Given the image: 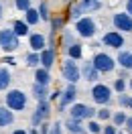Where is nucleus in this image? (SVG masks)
Listing matches in <instances>:
<instances>
[{
    "mask_svg": "<svg viewBox=\"0 0 132 134\" xmlns=\"http://www.w3.org/2000/svg\"><path fill=\"white\" fill-rule=\"evenodd\" d=\"M75 100H77V85L75 83H67L65 90L61 92V98H59V108L61 110L69 108L71 104H75Z\"/></svg>",
    "mask_w": 132,
    "mask_h": 134,
    "instance_id": "11",
    "label": "nucleus"
},
{
    "mask_svg": "<svg viewBox=\"0 0 132 134\" xmlns=\"http://www.w3.org/2000/svg\"><path fill=\"white\" fill-rule=\"evenodd\" d=\"M63 128H65V126L61 124L59 120H55V122L51 124V128H49V134H63Z\"/></svg>",
    "mask_w": 132,
    "mask_h": 134,
    "instance_id": "36",
    "label": "nucleus"
},
{
    "mask_svg": "<svg viewBox=\"0 0 132 134\" xmlns=\"http://www.w3.org/2000/svg\"><path fill=\"white\" fill-rule=\"evenodd\" d=\"M91 63L96 65V69H98L100 73H112L116 69V59L112 57V55H108V53H104V51H98L94 57H91Z\"/></svg>",
    "mask_w": 132,
    "mask_h": 134,
    "instance_id": "6",
    "label": "nucleus"
},
{
    "mask_svg": "<svg viewBox=\"0 0 132 134\" xmlns=\"http://www.w3.org/2000/svg\"><path fill=\"white\" fill-rule=\"evenodd\" d=\"M112 110L108 108V106H100V110H98V114H96V118H98L100 122H110L112 120Z\"/></svg>",
    "mask_w": 132,
    "mask_h": 134,
    "instance_id": "31",
    "label": "nucleus"
},
{
    "mask_svg": "<svg viewBox=\"0 0 132 134\" xmlns=\"http://www.w3.org/2000/svg\"><path fill=\"white\" fill-rule=\"evenodd\" d=\"M81 16H85V12H83V8L79 6V2H73V4L69 6V18H71V20L75 23V20H79Z\"/></svg>",
    "mask_w": 132,
    "mask_h": 134,
    "instance_id": "29",
    "label": "nucleus"
},
{
    "mask_svg": "<svg viewBox=\"0 0 132 134\" xmlns=\"http://www.w3.org/2000/svg\"><path fill=\"white\" fill-rule=\"evenodd\" d=\"M120 130H118V126L112 124V122H106L104 124V128H102V134H118Z\"/></svg>",
    "mask_w": 132,
    "mask_h": 134,
    "instance_id": "35",
    "label": "nucleus"
},
{
    "mask_svg": "<svg viewBox=\"0 0 132 134\" xmlns=\"http://www.w3.org/2000/svg\"><path fill=\"white\" fill-rule=\"evenodd\" d=\"M65 53H67V57L79 61V59H83V45H81V43H73L71 47H67Z\"/></svg>",
    "mask_w": 132,
    "mask_h": 134,
    "instance_id": "23",
    "label": "nucleus"
},
{
    "mask_svg": "<svg viewBox=\"0 0 132 134\" xmlns=\"http://www.w3.org/2000/svg\"><path fill=\"white\" fill-rule=\"evenodd\" d=\"M124 128L128 130V134H132V116H128V120H126V124H124Z\"/></svg>",
    "mask_w": 132,
    "mask_h": 134,
    "instance_id": "39",
    "label": "nucleus"
},
{
    "mask_svg": "<svg viewBox=\"0 0 132 134\" xmlns=\"http://www.w3.org/2000/svg\"><path fill=\"white\" fill-rule=\"evenodd\" d=\"M100 77H102V73L96 69V65L91 63V59L85 61V63H81V79L90 81V83H98Z\"/></svg>",
    "mask_w": 132,
    "mask_h": 134,
    "instance_id": "12",
    "label": "nucleus"
},
{
    "mask_svg": "<svg viewBox=\"0 0 132 134\" xmlns=\"http://www.w3.org/2000/svg\"><path fill=\"white\" fill-rule=\"evenodd\" d=\"M65 130L69 134H79V132H85V128L81 126V120H75V118H67L65 120Z\"/></svg>",
    "mask_w": 132,
    "mask_h": 134,
    "instance_id": "20",
    "label": "nucleus"
},
{
    "mask_svg": "<svg viewBox=\"0 0 132 134\" xmlns=\"http://www.w3.org/2000/svg\"><path fill=\"white\" fill-rule=\"evenodd\" d=\"M25 20H26V23H29L31 26L39 25V23H41V14H39V8H33V6H31V8L25 12Z\"/></svg>",
    "mask_w": 132,
    "mask_h": 134,
    "instance_id": "24",
    "label": "nucleus"
},
{
    "mask_svg": "<svg viewBox=\"0 0 132 134\" xmlns=\"http://www.w3.org/2000/svg\"><path fill=\"white\" fill-rule=\"evenodd\" d=\"M29 104V96L23 90H8L4 96V106H8L12 112H23Z\"/></svg>",
    "mask_w": 132,
    "mask_h": 134,
    "instance_id": "3",
    "label": "nucleus"
},
{
    "mask_svg": "<svg viewBox=\"0 0 132 134\" xmlns=\"http://www.w3.org/2000/svg\"><path fill=\"white\" fill-rule=\"evenodd\" d=\"M126 120H128V114H126L124 110H118V112H114V114H112V120H110V122H112V124H116L118 128H122V126L126 124Z\"/></svg>",
    "mask_w": 132,
    "mask_h": 134,
    "instance_id": "28",
    "label": "nucleus"
},
{
    "mask_svg": "<svg viewBox=\"0 0 132 134\" xmlns=\"http://www.w3.org/2000/svg\"><path fill=\"white\" fill-rule=\"evenodd\" d=\"M55 57H57V51L53 49V47H47V49L41 51V67H45V69H49L55 65Z\"/></svg>",
    "mask_w": 132,
    "mask_h": 134,
    "instance_id": "14",
    "label": "nucleus"
},
{
    "mask_svg": "<svg viewBox=\"0 0 132 134\" xmlns=\"http://www.w3.org/2000/svg\"><path fill=\"white\" fill-rule=\"evenodd\" d=\"M10 83H12V73L6 65H0V92H8Z\"/></svg>",
    "mask_w": 132,
    "mask_h": 134,
    "instance_id": "17",
    "label": "nucleus"
},
{
    "mask_svg": "<svg viewBox=\"0 0 132 134\" xmlns=\"http://www.w3.org/2000/svg\"><path fill=\"white\" fill-rule=\"evenodd\" d=\"M51 33H63L65 31V18L63 16H51Z\"/></svg>",
    "mask_w": 132,
    "mask_h": 134,
    "instance_id": "26",
    "label": "nucleus"
},
{
    "mask_svg": "<svg viewBox=\"0 0 132 134\" xmlns=\"http://www.w3.org/2000/svg\"><path fill=\"white\" fill-rule=\"evenodd\" d=\"M126 12L132 14V0H126Z\"/></svg>",
    "mask_w": 132,
    "mask_h": 134,
    "instance_id": "40",
    "label": "nucleus"
},
{
    "mask_svg": "<svg viewBox=\"0 0 132 134\" xmlns=\"http://www.w3.org/2000/svg\"><path fill=\"white\" fill-rule=\"evenodd\" d=\"M112 90H114L116 93H126V90H128V79L118 75L114 79V83H112Z\"/></svg>",
    "mask_w": 132,
    "mask_h": 134,
    "instance_id": "27",
    "label": "nucleus"
},
{
    "mask_svg": "<svg viewBox=\"0 0 132 134\" xmlns=\"http://www.w3.org/2000/svg\"><path fill=\"white\" fill-rule=\"evenodd\" d=\"M51 116V102L49 100H41L37 102V110L33 112V116H31V124L35 128H39V126Z\"/></svg>",
    "mask_w": 132,
    "mask_h": 134,
    "instance_id": "9",
    "label": "nucleus"
},
{
    "mask_svg": "<svg viewBox=\"0 0 132 134\" xmlns=\"http://www.w3.org/2000/svg\"><path fill=\"white\" fill-rule=\"evenodd\" d=\"M79 134H90V132H79Z\"/></svg>",
    "mask_w": 132,
    "mask_h": 134,
    "instance_id": "47",
    "label": "nucleus"
},
{
    "mask_svg": "<svg viewBox=\"0 0 132 134\" xmlns=\"http://www.w3.org/2000/svg\"><path fill=\"white\" fill-rule=\"evenodd\" d=\"M31 6H33V0H14V8L20 12H26Z\"/></svg>",
    "mask_w": 132,
    "mask_h": 134,
    "instance_id": "34",
    "label": "nucleus"
},
{
    "mask_svg": "<svg viewBox=\"0 0 132 134\" xmlns=\"http://www.w3.org/2000/svg\"><path fill=\"white\" fill-rule=\"evenodd\" d=\"M65 4H73V2H77V0H63Z\"/></svg>",
    "mask_w": 132,
    "mask_h": 134,
    "instance_id": "45",
    "label": "nucleus"
},
{
    "mask_svg": "<svg viewBox=\"0 0 132 134\" xmlns=\"http://www.w3.org/2000/svg\"><path fill=\"white\" fill-rule=\"evenodd\" d=\"M4 63H8V65H16V61H14L12 57H6V59H4Z\"/></svg>",
    "mask_w": 132,
    "mask_h": 134,
    "instance_id": "42",
    "label": "nucleus"
},
{
    "mask_svg": "<svg viewBox=\"0 0 132 134\" xmlns=\"http://www.w3.org/2000/svg\"><path fill=\"white\" fill-rule=\"evenodd\" d=\"M79 2V6L83 8L85 14H90V12H96V10L102 8V2L100 0H77Z\"/></svg>",
    "mask_w": 132,
    "mask_h": 134,
    "instance_id": "22",
    "label": "nucleus"
},
{
    "mask_svg": "<svg viewBox=\"0 0 132 134\" xmlns=\"http://www.w3.org/2000/svg\"><path fill=\"white\" fill-rule=\"evenodd\" d=\"M20 47V37L14 33V29H0V49L4 53H14Z\"/></svg>",
    "mask_w": 132,
    "mask_h": 134,
    "instance_id": "4",
    "label": "nucleus"
},
{
    "mask_svg": "<svg viewBox=\"0 0 132 134\" xmlns=\"http://www.w3.org/2000/svg\"><path fill=\"white\" fill-rule=\"evenodd\" d=\"M75 43V39H73V33L71 31H63V39H61V47L67 51V47H71Z\"/></svg>",
    "mask_w": 132,
    "mask_h": 134,
    "instance_id": "33",
    "label": "nucleus"
},
{
    "mask_svg": "<svg viewBox=\"0 0 132 134\" xmlns=\"http://www.w3.org/2000/svg\"><path fill=\"white\" fill-rule=\"evenodd\" d=\"M12 124H14V112L8 106H0V128H6Z\"/></svg>",
    "mask_w": 132,
    "mask_h": 134,
    "instance_id": "16",
    "label": "nucleus"
},
{
    "mask_svg": "<svg viewBox=\"0 0 132 134\" xmlns=\"http://www.w3.org/2000/svg\"><path fill=\"white\" fill-rule=\"evenodd\" d=\"M10 134H29V132H26L25 128H16V130H12Z\"/></svg>",
    "mask_w": 132,
    "mask_h": 134,
    "instance_id": "41",
    "label": "nucleus"
},
{
    "mask_svg": "<svg viewBox=\"0 0 132 134\" xmlns=\"http://www.w3.org/2000/svg\"><path fill=\"white\" fill-rule=\"evenodd\" d=\"M98 114V110L87 106V104H81V102H75L69 106V118H75V120H91V118H96Z\"/></svg>",
    "mask_w": 132,
    "mask_h": 134,
    "instance_id": "7",
    "label": "nucleus"
},
{
    "mask_svg": "<svg viewBox=\"0 0 132 134\" xmlns=\"http://www.w3.org/2000/svg\"><path fill=\"white\" fill-rule=\"evenodd\" d=\"M25 65H26V67H33V69H37V67L41 65V53L31 51V53L25 57Z\"/></svg>",
    "mask_w": 132,
    "mask_h": 134,
    "instance_id": "25",
    "label": "nucleus"
},
{
    "mask_svg": "<svg viewBox=\"0 0 132 134\" xmlns=\"http://www.w3.org/2000/svg\"><path fill=\"white\" fill-rule=\"evenodd\" d=\"M35 81H37V83H43V85H49L51 83V71L39 65L35 69Z\"/></svg>",
    "mask_w": 132,
    "mask_h": 134,
    "instance_id": "19",
    "label": "nucleus"
},
{
    "mask_svg": "<svg viewBox=\"0 0 132 134\" xmlns=\"http://www.w3.org/2000/svg\"><path fill=\"white\" fill-rule=\"evenodd\" d=\"M118 134H124V132H118Z\"/></svg>",
    "mask_w": 132,
    "mask_h": 134,
    "instance_id": "48",
    "label": "nucleus"
},
{
    "mask_svg": "<svg viewBox=\"0 0 132 134\" xmlns=\"http://www.w3.org/2000/svg\"><path fill=\"white\" fill-rule=\"evenodd\" d=\"M100 2H102V0H100Z\"/></svg>",
    "mask_w": 132,
    "mask_h": 134,
    "instance_id": "49",
    "label": "nucleus"
},
{
    "mask_svg": "<svg viewBox=\"0 0 132 134\" xmlns=\"http://www.w3.org/2000/svg\"><path fill=\"white\" fill-rule=\"evenodd\" d=\"M61 92H63V90H55V92H53V93L49 96V102H55V100H59V98H61Z\"/></svg>",
    "mask_w": 132,
    "mask_h": 134,
    "instance_id": "38",
    "label": "nucleus"
},
{
    "mask_svg": "<svg viewBox=\"0 0 132 134\" xmlns=\"http://www.w3.org/2000/svg\"><path fill=\"white\" fill-rule=\"evenodd\" d=\"M102 122H100L98 118H91V120H87V126H85V130L90 134H102Z\"/></svg>",
    "mask_w": 132,
    "mask_h": 134,
    "instance_id": "30",
    "label": "nucleus"
},
{
    "mask_svg": "<svg viewBox=\"0 0 132 134\" xmlns=\"http://www.w3.org/2000/svg\"><path fill=\"white\" fill-rule=\"evenodd\" d=\"M112 25L120 33H132V14H128L126 10L124 12H114L112 14Z\"/></svg>",
    "mask_w": 132,
    "mask_h": 134,
    "instance_id": "10",
    "label": "nucleus"
},
{
    "mask_svg": "<svg viewBox=\"0 0 132 134\" xmlns=\"http://www.w3.org/2000/svg\"><path fill=\"white\" fill-rule=\"evenodd\" d=\"M128 110H132V96H130V102H128Z\"/></svg>",
    "mask_w": 132,
    "mask_h": 134,
    "instance_id": "46",
    "label": "nucleus"
},
{
    "mask_svg": "<svg viewBox=\"0 0 132 134\" xmlns=\"http://www.w3.org/2000/svg\"><path fill=\"white\" fill-rule=\"evenodd\" d=\"M29 47H31V51L41 53L43 49L49 47V45H47V37H45L43 33H31L29 35Z\"/></svg>",
    "mask_w": 132,
    "mask_h": 134,
    "instance_id": "13",
    "label": "nucleus"
},
{
    "mask_svg": "<svg viewBox=\"0 0 132 134\" xmlns=\"http://www.w3.org/2000/svg\"><path fill=\"white\" fill-rule=\"evenodd\" d=\"M128 102H130V96H126V93H120V96H118V106H120V108L128 110Z\"/></svg>",
    "mask_w": 132,
    "mask_h": 134,
    "instance_id": "37",
    "label": "nucleus"
},
{
    "mask_svg": "<svg viewBox=\"0 0 132 134\" xmlns=\"http://www.w3.org/2000/svg\"><path fill=\"white\" fill-rule=\"evenodd\" d=\"M49 85H43V83H37L35 81L33 83V98L37 102H41V100H49Z\"/></svg>",
    "mask_w": 132,
    "mask_h": 134,
    "instance_id": "18",
    "label": "nucleus"
},
{
    "mask_svg": "<svg viewBox=\"0 0 132 134\" xmlns=\"http://www.w3.org/2000/svg\"><path fill=\"white\" fill-rule=\"evenodd\" d=\"M12 29H14V33L18 37H29L31 35V25L26 23V20H14L12 23Z\"/></svg>",
    "mask_w": 132,
    "mask_h": 134,
    "instance_id": "21",
    "label": "nucleus"
},
{
    "mask_svg": "<svg viewBox=\"0 0 132 134\" xmlns=\"http://www.w3.org/2000/svg\"><path fill=\"white\" fill-rule=\"evenodd\" d=\"M73 31L77 33V37H81V39H94V37L98 35V23H96L90 14H85V16H81L79 20H75Z\"/></svg>",
    "mask_w": 132,
    "mask_h": 134,
    "instance_id": "2",
    "label": "nucleus"
},
{
    "mask_svg": "<svg viewBox=\"0 0 132 134\" xmlns=\"http://www.w3.org/2000/svg\"><path fill=\"white\" fill-rule=\"evenodd\" d=\"M90 96H91V102H94V104H98V106H110L112 96H114V90H112V85L98 81V83L91 85Z\"/></svg>",
    "mask_w": 132,
    "mask_h": 134,
    "instance_id": "1",
    "label": "nucleus"
},
{
    "mask_svg": "<svg viewBox=\"0 0 132 134\" xmlns=\"http://www.w3.org/2000/svg\"><path fill=\"white\" fill-rule=\"evenodd\" d=\"M39 14H41V20H45V23H49L51 20V12H49V4L43 0L41 4H39Z\"/></svg>",
    "mask_w": 132,
    "mask_h": 134,
    "instance_id": "32",
    "label": "nucleus"
},
{
    "mask_svg": "<svg viewBox=\"0 0 132 134\" xmlns=\"http://www.w3.org/2000/svg\"><path fill=\"white\" fill-rule=\"evenodd\" d=\"M4 16V4H2V2H0V18Z\"/></svg>",
    "mask_w": 132,
    "mask_h": 134,
    "instance_id": "43",
    "label": "nucleus"
},
{
    "mask_svg": "<svg viewBox=\"0 0 132 134\" xmlns=\"http://www.w3.org/2000/svg\"><path fill=\"white\" fill-rule=\"evenodd\" d=\"M128 90L132 92V77H128Z\"/></svg>",
    "mask_w": 132,
    "mask_h": 134,
    "instance_id": "44",
    "label": "nucleus"
},
{
    "mask_svg": "<svg viewBox=\"0 0 132 134\" xmlns=\"http://www.w3.org/2000/svg\"><path fill=\"white\" fill-rule=\"evenodd\" d=\"M61 75L67 83H77L81 79V67L75 63V59L71 57H65L63 63H61Z\"/></svg>",
    "mask_w": 132,
    "mask_h": 134,
    "instance_id": "5",
    "label": "nucleus"
},
{
    "mask_svg": "<svg viewBox=\"0 0 132 134\" xmlns=\"http://www.w3.org/2000/svg\"><path fill=\"white\" fill-rule=\"evenodd\" d=\"M102 45L104 47H108V49H116V51H120L126 45V39H124V33H120V31H106V33L102 35Z\"/></svg>",
    "mask_w": 132,
    "mask_h": 134,
    "instance_id": "8",
    "label": "nucleus"
},
{
    "mask_svg": "<svg viewBox=\"0 0 132 134\" xmlns=\"http://www.w3.org/2000/svg\"><path fill=\"white\" fill-rule=\"evenodd\" d=\"M116 63L120 65V69H128V71H132V51L120 49V51H118V55H116Z\"/></svg>",
    "mask_w": 132,
    "mask_h": 134,
    "instance_id": "15",
    "label": "nucleus"
}]
</instances>
